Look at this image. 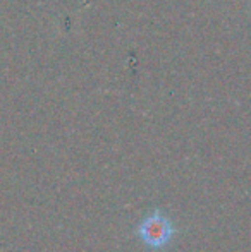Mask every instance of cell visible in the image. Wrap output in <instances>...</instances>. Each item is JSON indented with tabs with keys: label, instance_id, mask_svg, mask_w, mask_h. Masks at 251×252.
Wrapping results in <instances>:
<instances>
[{
	"label": "cell",
	"instance_id": "cell-1",
	"mask_svg": "<svg viewBox=\"0 0 251 252\" xmlns=\"http://www.w3.org/2000/svg\"><path fill=\"white\" fill-rule=\"evenodd\" d=\"M138 233L150 249H164L172 240L176 228L160 209H155L140 223Z\"/></svg>",
	"mask_w": 251,
	"mask_h": 252
}]
</instances>
